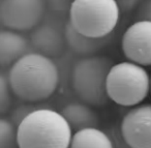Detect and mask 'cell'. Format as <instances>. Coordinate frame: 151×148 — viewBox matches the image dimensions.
Instances as JSON below:
<instances>
[{"instance_id":"obj_21","label":"cell","mask_w":151,"mask_h":148,"mask_svg":"<svg viewBox=\"0 0 151 148\" xmlns=\"http://www.w3.org/2000/svg\"><path fill=\"white\" fill-rule=\"evenodd\" d=\"M121 13H130L139 7L142 0H116Z\"/></svg>"},{"instance_id":"obj_2","label":"cell","mask_w":151,"mask_h":148,"mask_svg":"<svg viewBox=\"0 0 151 148\" xmlns=\"http://www.w3.org/2000/svg\"><path fill=\"white\" fill-rule=\"evenodd\" d=\"M17 133L19 148H68L73 131L60 112L37 108L22 120Z\"/></svg>"},{"instance_id":"obj_20","label":"cell","mask_w":151,"mask_h":148,"mask_svg":"<svg viewBox=\"0 0 151 148\" xmlns=\"http://www.w3.org/2000/svg\"><path fill=\"white\" fill-rule=\"evenodd\" d=\"M112 138V141H113L114 148H132L127 142L124 140V138L122 137L121 131L119 129H114L113 131L110 134Z\"/></svg>"},{"instance_id":"obj_19","label":"cell","mask_w":151,"mask_h":148,"mask_svg":"<svg viewBox=\"0 0 151 148\" xmlns=\"http://www.w3.org/2000/svg\"><path fill=\"white\" fill-rule=\"evenodd\" d=\"M137 20H146L151 22V0H144L137 11Z\"/></svg>"},{"instance_id":"obj_14","label":"cell","mask_w":151,"mask_h":148,"mask_svg":"<svg viewBox=\"0 0 151 148\" xmlns=\"http://www.w3.org/2000/svg\"><path fill=\"white\" fill-rule=\"evenodd\" d=\"M75 53L71 50L64 51L57 60H55L59 71V78H60V84L59 87L62 88L63 91H66L68 87L71 88V77H73V71L77 60L75 59Z\"/></svg>"},{"instance_id":"obj_10","label":"cell","mask_w":151,"mask_h":148,"mask_svg":"<svg viewBox=\"0 0 151 148\" xmlns=\"http://www.w3.org/2000/svg\"><path fill=\"white\" fill-rule=\"evenodd\" d=\"M30 40H28L21 32L2 28L0 31L1 69H9L20 58L30 52Z\"/></svg>"},{"instance_id":"obj_8","label":"cell","mask_w":151,"mask_h":148,"mask_svg":"<svg viewBox=\"0 0 151 148\" xmlns=\"http://www.w3.org/2000/svg\"><path fill=\"white\" fill-rule=\"evenodd\" d=\"M119 129L132 148H151V104L132 107L123 116Z\"/></svg>"},{"instance_id":"obj_5","label":"cell","mask_w":151,"mask_h":148,"mask_svg":"<svg viewBox=\"0 0 151 148\" xmlns=\"http://www.w3.org/2000/svg\"><path fill=\"white\" fill-rule=\"evenodd\" d=\"M120 14L116 0H75L68 12V21L82 34L106 38L117 27Z\"/></svg>"},{"instance_id":"obj_13","label":"cell","mask_w":151,"mask_h":148,"mask_svg":"<svg viewBox=\"0 0 151 148\" xmlns=\"http://www.w3.org/2000/svg\"><path fill=\"white\" fill-rule=\"evenodd\" d=\"M68 148H114L110 135L97 127H89L73 134Z\"/></svg>"},{"instance_id":"obj_4","label":"cell","mask_w":151,"mask_h":148,"mask_svg":"<svg viewBox=\"0 0 151 148\" xmlns=\"http://www.w3.org/2000/svg\"><path fill=\"white\" fill-rule=\"evenodd\" d=\"M113 61L105 56H86L78 59L71 77V89L91 107L105 106L110 100L107 93V79Z\"/></svg>"},{"instance_id":"obj_11","label":"cell","mask_w":151,"mask_h":148,"mask_svg":"<svg viewBox=\"0 0 151 148\" xmlns=\"http://www.w3.org/2000/svg\"><path fill=\"white\" fill-rule=\"evenodd\" d=\"M64 34L66 46L69 50L76 55H81L83 57L95 55V53L107 46L111 40V35L106 38H91L82 34L69 23V21L65 23Z\"/></svg>"},{"instance_id":"obj_17","label":"cell","mask_w":151,"mask_h":148,"mask_svg":"<svg viewBox=\"0 0 151 148\" xmlns=\"http://www.w3.org/2000/svg\"><path fill=\"white\" fill-rule=\"evenodd\" d=\"M32 104H33V103H25L24 105H20V106L16 107V108L12 111L9 120H11L17 127L27 115H29L33 110L37 109Z\"/></svg>"},{"instance_id":"obj_7","label":"cell","mask_w":151,"mask_h":148,"mask_svg":"<svg viewBox=\"0 0 151 148\" xmlns=\"http://www.w3.org/2000/svg\"><path fill=\"white\" fill-rule=\"evenodd\" d=\"M121 50L126 59L143 66H151V22L137 20L124 31Z\"/></svg>"},{"instance_id":"obj_3","label":"cell","mask_w":151,"mask_h":148,"mask_svg":"<svg viewBox=\"0 0 151 148\" xmlns=\"http://www.w3.org/2000/svg\"><path fill=\"white\" fill-rule=\"evenodd\" d=\"M110 100L121 107L141 105L151 93V75L145 66L126 60L112 65L107 79Z\"/></svg>"},{"instance_id":"obj_12","label":"cell","mask_w":151,"mask_h":148,"mask_svg":"<svg viewBox=\"0 0 151 148\" xmlns=\"http://www.w3.org/2000/svg\"><path fill=\"white\" fill-rule=\"evenodd\" d=\"M73 133L89 127H97L99 119L90 105L86 103H69L60 111Z\"/></svg>"},{"instance_id":"obj_9","label":"cell","mask_w":151,"mask_h":148,"mask_svg":"<svg viewBox=\"0 0 151 148\" xmlns=\"http://www.w3.org/2000/svg\"><path fill=\"white\" fill-rule=\"evenodd\" d=\"M65 27V24H64ZM64 27L52 22L38 24L30 35V44L34 52L56 59L64 52L66 45Z\"/></svg>"},{"instance_id":"obj_6","label":"cell","mask_w":151,"mask_h":148,"mask_svg":"<svg viewBox=\"0 0 151 148\" xmlns=\"http://www.w3.org/2000/svg\"><path fill=\"white\" fill-rule=\"evenodd\" d=\"M47 0H0L2 28L23 32L32 30L42 22Z\"/></svg>"},{"instance_id":"obj_16","label":"cell","mask_w":151,"mask_h":148,"mask_svg":"<svg viewBox=\"0 0 151 148\" xmlns=\"http://www.w3.org/2000/svg\"><path fill=\"white\" fill-rule=\"evenodd\" d=\"M12 93L13 90L9 85L7 75L1 73L0 75V114L4 115L11 109Z\"/></svg>"},{"instance_id":"obj_15","label":"cell","mask_w":151,"mask_h":148,"mask_svg":"<svg viewBox=\"0 0 151 148\" xmlns=\"http://www.w3.org/2000/svg\"><path fill=\"white\" fill-rule=\"evenodd\" d=\"M0 148H19L17 126L4 117L0 119Z\"/></svg>"},{"instance_id":"obj_18","label":"cell","mask_w":151,"mask_h":148,"mask_svg":"<svg viewBox=\"0 0 151 148\" xmlns=\"http://www.w3.org/2000/svg\"><path fill=\"white\" fill-rule=\"evenodd\" d=\"M75 0H47V4L52 12L55 13H65L69 12L70 6Z\"/></svg>"},{"instance_id":"obj_1","label":"cell","mask_w":151,"mask_h":148,"mask_svg":"<svg viewBox=\"0 0 151 148\" xmlns=\"http://www.w3.org/2000/svg\"><path fill=\"white\" fill-rule=\"evenodd\" d=\"M13 93L25 103L48 100L59 88V71L53 58L29 52L15 62L7 71Z\"/></svg>"}]
</instances>
